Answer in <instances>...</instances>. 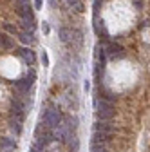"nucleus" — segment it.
Listing matches in <instances>:
<instances>
[{
  "mask_svg": "<svg viewBox=\"0 0 150 152\" xmlns=\"http://www.w3.org/2000/svg\"><path fill=\"white\" fill-rule=\"evenodd\" d=\"M42 121H44V125H47L49 129H54L56 125L62 121V114L56 110V109H47V110L44 112V116H42Z\"/></svg>",
  "mask_w": 150,
  "mask_h": 152,
  "instance_id": "f257e3e1",
  "label": "nucleus"
},
{
  "mask_svg": "<svg viewBox=\"0 0 150 152\" xmlns=\"http://www.w3.org/2000/svg\"><path fill=\"white\" fill-rule=\"evenodd\" d=\"M22 121H24V114H18V112H11V118H9V127L15 134L18 136L22 132Z\"/></svg>",
  "mask_w": 150,
  "mask_h": 152,
  "instance_id": "f03ea898",
  "label": "nucleus"
},
{
  "mask_svg": "<svg viewBox=\"0 0 150 152\" xmlns=\"http://www.w3.org/2000/svg\"><path fill=\"white\" fill-rule=\"evenodd\" d=\"M54 129H56V130H54V138H56V140H60V141H67V140H69L71 130H72L69 125H65V123H62V121H60Z\"/></svg>",
  "mask_w": 150,
  "mask_h": 152,
  "instance_id": "7ed1b4c3",
  "label": "nucleus"
},
{
  "mask_svg": "<svg viewBox=\"0 0 150 152\" xmlns=\"http://www.w3.org/2000/svg\"><path fill=\"white\" fill-rule=\"evenodd\" d=\"M107 54H108V58L110 60H119V58H123L125 56V51H123V47L119 45V44H108V47H107Z\"/></svg>",
  "mask_w": 150,
  "mask_h": 152,
  "instance_id": "20e7f679",
  "label": "nucleus"
},
{
  "mask_svg": "<svg viewBox=\"0 0 150 152\" xmlns=\"http://www.w3.org/2000/svg\"><path fill=\"white\" fill-rule=\"evenodd\" d=\"M96 114H98V118L101 121H105V120H112V118H114L116 110H114V107H103V109H98Z\"/></svg>",
  "mask_w": 150,
  "mask_h": 152,
  "instance_id": "39448f33",
  "label": "nucleus"
},
{
  "mask_svg": "<svg viewBox=\"0 0 150 152\" xmlns=\"http://www.w3.org/2000/svg\"><path fill=\"white\" fill-rule=\"evenodd\" d=\"M110 134H105V132H94V136H92V147H103L107 141H108Z\"/></svg>",
  "mask_w": 150,
  "mask_h": 152,
  "instance_id": "423d86ee",
  "label": "nucleus"
},
{
  "mask_svg": "<svg viewBox=\"0 0 150 152\" xmlns=\"http://www.w3.org/2000/svg\"><path fill=\"white\" fill-rule=\"evenodd\" d=\"M33 80H34V74H31V78H25V80H18V82H15L16 91H20V92H29Z\"/></svg>",
  "mask_w": 150,
  "mask_h": 152,
  "instance_id": "0eeeda50",
  "label": "nucleus"
},
{
  "mask_svg": "<svg viewBox=\"0 0 150 152\" xmlns=\"http://www.w3.org/2000/svg\"><path fill=\"white\" fill-rule=\"evenodd\" d=\"M18 56L25 62V64H29V65H33L34 64V54H33V51L31 49H18Z\"/></svg>",
  "mask_w": 150,
  "mask_h": 152,
  "instance_id": "6e6552de",
  "label": "nucleus"
},
{
  "mask_svg": "<svg viewBox=\"0 0 150 152\" xmlns=\"http://www.w3.org/2000/svg\"><path fill=\"white\" fill-rule=\"evenodd\" d=\"M94 130H98V132H105V134H112V132L116 130V125H112V123H96L94 125Z\"/></svg>",
  "mask_w": 150,
  "mask_h": 152,
  "instance_id": "1a4fd4ad",
  "label": "nucleus"
},
{
  "mask_svg": "<svg viewBox=\"0 0 150 152\" xmlns=\"http://www.w3.org/2000/svg\"><path fill=\"white\" fill-rule=\"evenodd\" d=\"M0 147H2L4 152H15L16 150V143L7 140V138H0Z\"/></svg>",
  "mask_w": 150,
  "mask_h": 152,
  "instance_id": "9d476101",
  "label": "nucleus"
},
{
  "mask_svg": "<svg viewBox=\"0 0 150 152\" xmlns=\"http://www.w3.org/2000/svg\"><path fill=\"white\" fill-rule=\"evenodd\" d=\"M16 13L20 15L22 18H33V11H31V6H29V4L16 6Z\"/></svg>",
  "mask_w": 150,
  "mask_h": 152,
  "instance_id": "9b49d317",
  "label": "nucleus"
},
{
  "mask_svg": "<svg viewBox=\"0 0 150 152\" xmlns=\"http://www.w3.org/2000/svg\"><path fill=\"white\" fill-rule=\"evenodd\" d=\"M58 36H60V40H62L63 44H67L71 38H72V31L67 29V27H60V29H58Z\"/></svg>",
  "mask_w": 150,
  "mask_h": 152,
  "instance_id": "f8f14e48",
  "label": "nucleus"
},
{
  "mask_svg": "<svg viewBox=\"0 0 150 152\" xmlns=\"http://www.w3.org/2000/svg\"><path fill=\"white\" fill-rule=\"evenodd\" d=\"M18 36H20V42H22V44H25V45H31V44L34 42L33 33H29V31H24V33H20Z\"/></svg>",
  "mask_w": 150,
  "mask_h": 152,
  "instance_id": "ddd939ff",
  "label": "nucleus"
},
{
  "mask_svg": "<svg viewBox=\"0 0 150 152\" xmlns=\"http://www.w3.org/2000/svg\"><path fill=\"white\" fill-rule=\"evenodd\" d=\"M65 2L72 7V9H76L78 13H82V11H85V6H83V2L82 0H65Z\"/></svg>",
  "mask_w": 150,
  "mask_h": 152,
  "instance_id": "4468645a",
  "label": "nucleus"
},
{
  "mask_svg": "<svg viewBox=\"0 0 150 152\" xmlns=\"http://www.w3.org/2000/svg\"><path fill=\"white\" fill-rule=\"evenodd\" d=\"M0 47L2 49H11L13 47V40L7 34H0Z\"/></svg>",
  "mask_w": 150,
  "mask_h": 152,
  "instance_id": "2eb2a0df",
  "label": "nucleus"
},
{
  "mask_svg": "<svg viewBox=\"0 0 150 152\" xmlns=\"http://www.w3.org/2000/svg\"><path fill=\"white\" fill-rule=\"evenodd\" d=\"M67 143H69V150H71V152H78L80 143H78V138H76V136H69Z\"/></svg>",
  "mask_w": 150,
  "mask_h": 152,
  "instance_id": "dca6fc26",
  "label": "nucleus"
},
{
  "mask_svg": "<svg viewBox=\"0 0 150 152\" xmlns=\"http://www.w3.org/2000/svg\"><path fill=\"white\" fill-rule=\"evenodd\" d=\"M22 26H24L25 31L33 33L34 31V18H22Z\"/></svg>",
  "mask_w": 150,
  "mask_h": 152,
  "instance_id": "f3484780",
  "label": "nucleus"
},
{
  "mask_svg": "<svg viewBox=\"0 0 150 152\" xmlns=\"http://www.w3.org/2000/svg\"><path fill=\"white\" fill-rule=\"evenodd\" d=\"M42 64H44V65H45V67H47V65H49V58H47V53H45V51H44V53H42Z\"/></svg>",
  "mask_w": 150,
  "mask_h": 152,
  "instance_id": "a211bd4d",
  "label": "nucleus"
},
{
  "mask_svg": "<svg viewBox=\"0 0 150 152\" xmlns=\"http://www.w3.org/2000/svg\"><path fill=\"white\" fill-rule=\"evenodd\" d=\"M92 152H107L105 147H92Z\"/></svg>",
  "mask_w": 150,
  "mask_h": 152,
  "instance_id": "6ab92c4d",
  "label": "nucleus"
},
{
  "mask_svg": "<svg viewBox=\"0 0 150 152\" xmlns=\"http://www.w3.org/2000/svg\"><path fill=\"white\" fill-rule=\"evenodd\" d=\"M42 4H44V0H34V7L36 9H42Z\"/></svg>",
  "mask_w": 150,
  "mask_h": 152,
  "instance_id": "aec40b11",
  "label": "nucleus"
},
{
  "mask_svg": "<svg viewBox=\"0 0 150 152\" xmlns=\"http://www.w3.org/2000/svg\"><path fill=\"white\" fill-rule=\"evenodd\" d=\"M4 27H6L7 31H11V33H16V27H13V26H9V24H4Z\"/></svg>",
  "mask_w": 150,
  "mask_h": 152,
  "instance_id": "412c9836",
  "label": "nucleus"
},
{
  "mask_svg": "<svg viewBox=\"0 0 150 152\" xmlns=\"http://www.w3.org/2000/svg\"><path fill=\"white\" fill-rule=\"evenodd\" d=\"M42 29H44V33H49V26H47V22H44V26H42Z\"/></svg>",
  "mask_w": 150,
  "mask_h": 152,
  "instance_id": "4be33fe9",
  "label": "nucleus"
},
{
  "mask_svg": "<svg viewBox=\"0 0 150 152\" xmlns=\"http://www.w3.org/2000/svg\"><path fill=\"white\" fill-rule=\"evenodd\" d=\"M31 152H42V150H38V148H31Z\"/></svg>",
  "mask_w": 150,
  "mask_h": 152,
  "instance_id": "5701e85b",
  "label": "nucleus"
}]
</instances>
